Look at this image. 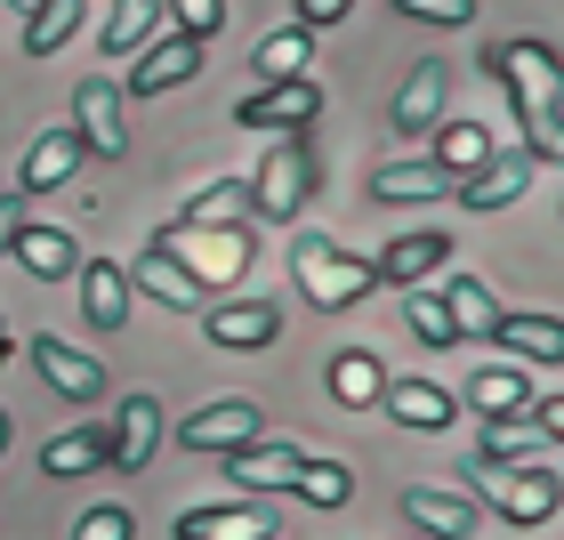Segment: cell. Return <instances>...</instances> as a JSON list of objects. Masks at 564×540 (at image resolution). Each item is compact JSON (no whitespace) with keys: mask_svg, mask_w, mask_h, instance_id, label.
<instances>
[{"mask_svg":"<svg viewBox=\"0 0 564 540\" xmlns=\"http://www.w3.org/2000/svg\"><path fill=\"white\" fill-rule=\"evenodd\" d=\"M9 9H24V17H33V9H41V0H9Z\"/></svg>","mask_w":564,"mask_h":540,"instance_id":"bcb514c9","label":"cell"},{"mask_svg":"<svg viewBox=\"0 0 564 540\" xmlns=\"http://www.w3.org/2000/svg\"><path fill=\"white\" fill-rule=\"evenodd\" d=\"M556 153H564V130H556Z\"/></svg>","mask_w":564,"mask_h":540,"instance_id":"7dc6e473","label":"cell"},{"mask_svg":"<svg viewBox=\"0 0 564 540\" xmlns=\"http://www.w3.org/2000/svg\"><path fill=\"white\" fill-rule=\"evenodd\" d=\"M444 194H452V177L435 162H379L371 170V202H395V210L403 202H444Z\"/></svg>","mask_w":564,"mask_h":540,"instance_id":"83f0119b","label":"cell"},{"mask_svg":"<svg viewBox=\"0 0 564 540\" xmlns=\"http://www.w3.org/2000/svg\"><path fill=\"white\" fill-rule=\"evenodd\" d=\"M388 420L395 428H412V435H444L452 420H459V396L452 388H435V379H388Z\"/></svg>","mask_w":564,"mask_h":540,"instance_id":"4fadbf2b","label":"cell"},{"mask_svg":"<svg viewBox=\"0 0 564 540\" xmlns=\"http://www.w3.org/2000/svg\"><path fill=\"white\" fill-rule=\"evenodd\" d=\"M524 186H532V162H524V153H492V162H484V170H468L452 194L468 202L476 218H492V210H508V202H517Z\"/></svg>","mask_w":564,"mask_h":540,"instance_id":"e0dca14e","label":"cell"},{"mask_svg":"<svg viewBox=\"0 0 564 540\" xmlns=\"http://www.w3.org/2000/svg\"><path fill=\"white\" fill-rule=\"evenodd\" d=\"M73 540H138V517L121 500H106V508H89V517L73 525Z\"/></svg>","mask_w":564,"mask_h":540,"instance_id":"f35d334b","label":"cell"},{"mask_svg":"<svg viewBox=\"0 0 564 540\" xmlns=\"http://www.w3.org/2000/svg\"><path fill=\"white\" fill-rule=\"evenodd\" d=\"M153 33H162V0H113L106 24H97V48L106 57H138Z\"/></svg>","mask_w":564,"mask_h":540,"instance_id":"4316f807","label":"cell"},{"mask_svg":"<svg viewBox=\"0 0 564 540\" xmlns=\"http://www.w3.org/2000/svg\"><path fill=\"white\" fill-rule=\"evenodd\" d=\"M202 331H210V347L250 355V347L282 339V306L274 299H210V306H202Z\"/></svg>","mask_w":564,"mask_h":540,"instance_id":"9c48e42d","label":"cell"},{"mask_svg":"<svg viewBox=\"0 0 564 540\" xmlns=\"http://www.w3.org/2000/svg\"><path fill=\"white\" fill-rule=\"evenodd\" d=\"M444 259H452V235H444V226H412V235H395V242L371 259V291H420Z\"/></svg>","mask_w":564,"mask_h":540,"instance_id":"ba28073f","label":"cell"},{"mask_svg":"<svg viewBox=\"0 0 564 540\" xmlns=\"http://www.w3.org/2000/svg\"><path fill=\"white\" fill-rule=\"evenodd\" d=\"M177 218H186V226H235V218H250V186H242V177H210Z\"/></svg>","mask_w":564,"mask_h":540,"instance_id":"e575fe53","label":"cell"},{"mask_svg":"<svg viewBox=\"0 0 564 540\" xmlns=\"http://www.w3.org/2000/svg\"><path fill=\"white\" fill-rule=\"evenodd\" d=\"M379 396H388L379 347H339V355H330V403H339V411H371Z\"/></svg>","mask_w":564,"mask_h":540,"instance_id":"7402d4cb","label":"cell"},{"mask_svg":"<svg viewBox=\"0 0 564 540\" xmlns=\"http://www.w3.org/2000/svg\"><path fill=\"white\" fill-rule=\"evenodd\" d=\"M444 97H452V73L444 65H412V82H403V97H395V130L403 138H435L444 130Z\"/></svg>","mask_w":564,"mask_h":540,"instance_id":"ac0fdd59","label":"cell"},{"mask_svg":"<svg viewBox=\"0 0 564 540\" xmlns=\"http://www.w3.org/2000/svg\"><path fill=\"white\" fill-rule=\"evenodd\" d=\"M106 428H113V468L121 476H138L145 460L162 452V403H153V396H121V411Z\"/></svg>","mask_w":564,"mask_h":540,"instance_id":"2e32d148","label":"cell"},{"mask_svg":"<svg viewBox=\"0 0 564 540\" xmlns=\"http://www.w3.org/2000/svg\"><path fill=\"white\" fill-rule=\"evenodd\" d=\"M306 194H315V153H306V138H274V153L250 170V218L291 226L306 210Z\"/></svg>","mask_w":564,"mask_h":540,"instance_id":"277c9868","label":"cell"},{"mask_svg":"<svg viewBox=\"0 0 564 540\" xmlns=\"http://www.w3.org/2000/svg\"><path fill=\"white\" fill-rule=\"evenodd\" d=\"M403 17H420V24H444V33H459V24H476V0H395Z\"/></svg>","mask_w":564,"mask_h":540,"instance_id":"ab89813d","label":"cell"},{"mask_svg":"<svg viewBox=\"0 0 564 540\" xmlns=\"http://www.w3.org/2000/svg\"><path fill=\"white\" fill-rule=\"evenodd\" d=\"M259 435H267V411L259 403H202L194 411V420H177V452H242V444H259Z\"/></svg>","mask_w":564,"mask_h":540,"instance_id":"52a82bcc","label":"cell"},{"mask_svg":"<svg viewBox=\"0 0 564 540\" xmlns=\"http://www.w3.org/2000/svg\"><path fill=\"white\" fill-rule=\"evenodd\" d=\"M347 9H355V0H299V17H291V24H306V33H330V24H339Z\"/></svg>","mask_w":564,"mask_h":540,"instance_id":"60d3db41","label":"cell"},{"mask_svg":"<svg viewBox=\"0 0 564 540\" xmlns=\"http://www.w3.org/2000/svg\"><path fill=\"white\" fill-rule=\"evenodd\" d=\"M162 17H177V33H186V41H210L226 24V0H162Z\"/></svg>","mask_w":564,"mask_h":540,"instance_id":"74e56055","label":"cell"},{"mask_svg":"<svg viewBox=\"0 0 564 540\" xmlns=\"http://www.w3.org/2000/svg\"><path fill=\"white\" fill-rule=\"evenodd\" d=\"M130 291H153V299L170 306V315H202V306H210V299H202L194 282H186V274H177V267L162 259V250H145V259H138V274H130Z\"/></svg>","mask_w":564,"mask_h":540,"instance_id":"d6a6232c","label":"cell"},{"mask_svg":"<svg viewBox=\"0 0 564 540\" xmlns=\"http://www.w3.org/2000/svg\"><path fill=\"white\" fill-rule=\"evenodd\" d=\"M291 493L306 508H347L355 500V476H347V460H299V484Z\"/></svg>","mask_w":564,"mask_h":540,"instance_id":"d590c367","label":"cell"},{"mask_svg":"<svg viewBox=\"0 0 564 540\" xmlns=\"http://www.w3.org/2000/svg\"><path fill=\"white\" fill-rule=\"evenodd\" d=\"M170 540H274V525L259 500H210V508H186Z\"/></svg>","mask_w":564,"mask_h":540,"instance_id":"5bb4252c","label":"cell"},{"mask_svg":"<svg viewBox=\"0 0 564 540\" xmlns=\"http://www.w3.org/2000/svg\"><path fill=\"white\" fill-rule=\"evenodd\" d=\"M9 259L24 274H41V282H65V274H82V242H73L65 226H17Z\"/></svg>","mask_w":564,"mask_h":540,"instance_id":"44dd1931","label":"cell"},{"mask_svg":"<svg viewBox=\"0 0 564 540\" xmlns=\"http://www.w3.org/2000/svg\"><path fill=\"white\" fill-rule=\"evenodd\" d=\"M492 347L508 355V364H564V323L556 315H500L492 323Z\"/></svg>","mask_w":564,"mask_h":540,"instance_id":"ffe728a7","label":"cell"},{"mask_svg":"<svg viewBox=\"0 0 564 540\" xmlns=\"http://www.w3.org/2000/svg\"><path fill=\"white\" fill-rule=\"evenodd\" d=\"M468 403L484 411V420H517V411L532 403L524 364H508V355H500V364H476V371H468Z\"/></svg>","mask_w":564,"mask_h":540,"instance_id":"cb8c5ba5","label":"cell"},{"mask_svg":"<svg viewBox=\"0 0 564 540\" xmlns=\"http://www.w3.org/2000/svg\"><path fill=\"white\" fill-rule=\"evenodd\" d=\"M113 460V428H65L41 444V476H89Z\"/></svg>","mask_w":564,"mask_h":540,"instance_id":"484cf974","label":"cell"},{"mask_svg":"<svg viewBox=\"0 0 564 540\" xmlns=\"http://www.w3.org/2000/svg\"><path fill=\"white\" fill-rule=\"evenodd\" d=\"M524 452H532V420L524 411L517 420H484V444H476L484 468H524Z\"/></svg>","mask_w":564,"mask_h":540,"instance_id":"8d00e7d4","label":"cell"},{"mask_svg":"<svg viewBox=\"0 0 564 540\" xmlns=\"http://www.w3.org/2000/svg\"><path fill=\"white\" fill-rule=\"evenodd\" d=\"M17 226H24V218H17V202H0V259H9V242H17Z\"/></svg>","mask_w":564,"mask_h":540,"instance_id":"7bdbcfd3","label":"cell"},{"mask_svg":"<svg viewBox=\"0 0 564 540\" xmlns=\"http://www.w3.org/2000/svg\"><path fill=\"white\" fill-rule=\"evenodd\" d=\"M299 460L291 444H274V435H259V444L226 452V476H235V493H282V484H299Z\"/></svg>","mask_w":564,"mask_h":540,"instance_id":"d6986e66","label":"cell"},{"mask_svg":"<svg viewBox=\"0 0 564 540\" xmlns=\"http://www.w3.org/2000/svg\"><path fill=\"white\" fill-rule=\"evenodd\" d=\"M73 170H82V138L73 130H41L33 153H24V170H17V194H48V186H65Z\"/></svg>","mask_w":564,"mask_h":540,"instance_id":"d4e9b609","label":"cell"},{"mask_svg":"<svg viewBox=\"0 0 564 540\" xmlns=\"http://www.w3.org/2000/svg\"><path fill=\"white\" fill-rule=\"evenodd\" d=\"M427 162H435V170H444L452 186H459L468 170H484V162H492V130H484V121H444V130H435V153H427Z\"/></svg>","mask_w":564,"mask_h":540,"instance_id":"f1b7e54d","label":"cell"},{"mask_svg":"<svg viewBox=\"0 0 564 540\" xmlns=\"http://www.w3.org/2000/svg\"><path fill=\"white\" fill-rule=\"evenodd\" d=\"M403 323H412V339H420V347H435V355H444V347H459V331H452V306L435 299V282L403 291Z\"/></svg>","mask_w":564,"mask_h":540,"instance_id":"836d02e7","label":"cell"},{"mask_svg":"<svg viewBox=\"0 0 564 540\" xmlns=\"http://www.w3.org/2000/svg\"><path fill=\"white\" fill-rule=\"evenodd\" d=\"M9 428H17V420H9V411H0V452H9Z\"/></svg>","mask_w":564,"mask_h":540,"instance_id":"ee69618b","label":"cell"},{"mask_svg":"<svg viewBox=\"0 0 564 540\" xmlns=\"http://www.w3.org/2000/svg\"><path fill=\"white\" fill-rule=\"evenodd\" d=\"M484 73L508 89L524 130V162H549L556 130H564V57L549 41H484Z\"/></svg>","mask_w":564,"mask_h":540,"instance_id":"6da1fadb","label":"cell"},{"mask_svg":"<svg viewBox=\"0 0 564 540\" xmlns=\"http://www.w3.org/2000/svg\"><path fill=\"white\" fill-rule=\"evenodd\" d=\"M476 484H492V508H500V525H549L556 517V508H564V476L556 468H541V460H524V468H484V460H476V468H468Z\"/></svg>","mask_w":564,"mask_h":540,"instance_id":"5b68a950","label":"cell"},{"mask_svg":"<svg viewBox=\"0 0 564 540\" xmlns=\"http://www.w3.org/2000/svg\"><path fill=\"white\" fill-rule=\"evenodd\" d=\"M82 315L89 331H121L130 323V274L113 259H82Z\"/></svg>","mask_w":564,"mask_h":540,"instance_id":"603a6c76","label":"cell"},{"mask_svg":"<svg viewBox=\"0 0 564 540\" xmlns=\"http://www.w3.org/2000/svg\"><path fill=\"white\" fill-rule=\"evenodd\" d=\"M259 82H306V65H315V33L306 24H282V33H267L259 41Z\"/></svg>","mask_w":564,"mask_h":540,"instance_id":"f546056e","label":"cell"},{"mask_svg":"<svg viewBox=\"0 0 564 540\" xmlns=\"http://www.w3.org/2000/svg\"><path fill=\"white\" fill-rule=\"evenodd\" d=\"M0 364H9V323H0Z\"/></svg>","mask_w":564,"mask_h":540,"instance_id":"f6af8a7d","label":"cell"},{"mask_svg":"<svg viewBox=\"0 0 564 540\" xmlns=\"http://www.w3.org/2000/svg\"><path fill=\"white\" fill-rule=\"evenodd\" d=\"M82 17H89V0H41V9L24 17V57H57V48L82 33Z\"/></svg>","mask_w":564,"mask_h":540,"instance_id":"4dcf8cb0","label":"cell"},{"mask_svg":"<svg viewBox=\"0 0 564 540\" xmlns=\"http://www.w3.org/2000/svg\"><path fill=\"white\" fill-rule=\"evenodd\" d=\"M153 250H162L202 299H226L250 274V259H259V235H250V218H235V226H186V218H170L162 235H153Z\"/></svg>","mask_w":564,"mask_h":540,"instance_id":"7a4b0ae2","label":"cell"},{"mask_svg":"<svg viewBox=\"0 0 564 540\" xmlns=\"http://www.w3.org/2000/svg\"><path fill=\"white\" fill-rule=\"evenodd\" d=\"M532 435H549V444H564V396L532 403Z\"/></svg>","mask_w":564,"mask_h":540,"instance_id":"b9f144b4","label":"cell"},{"mask_svg":"<svg viewBox=\"0 0 564 540\" xmlns=\"http://www.w3.org/2000/svg\"><path fill=\"white\" fill-rule=\"evenodd\" d=\"M315 114H323L315 73H306V82H259L250 97H235V121L242 130H267V138H299Z\"/></svg>","mask_w":564,"mask_h":540,"instance_id":"8992f818","label":"cell"},{"mask_svg":"<svg viewBox=\"0 0 564 540\" xmlns=\"http://www.w3.org/2000/svg\"><path fill=\"white\" fill-rule=\"evenodd\" d=\"M24 355H33V371H41L57 396H73V403H97V396H106V364H97V355L65 347V339H48V331H41V339L24 347Z\"/></svg>","mask_w":564,"mask_h":540,"instance_id":"7c38bea8","label":"cell"},{"mask_svg":"<svg viewBox=\"0 0 564 540\" xmlns=\"http://www.w3.org/2000/svg\"><path fill=\"white\" fill-rule=\"evenodd\" d=\"M73 138H82V153H121V89L106 82V73H89L82 89H73V121H65Z\"/></svg>","mask_w":564,"mask_h":540,"instance_id":"8fae6325","label":"cell"},{"mask_svg":"<svg viewBox=\"0 0 564 540\" xmlns=\"http://www.w3.org/2000/svg\"><path fill=\"white\" fill-rule=\"evenodd\" d=\"M435 299L452 306V331H459V339H492L500 306H492V291H484L476 274H452V282H444V291H435Z\"/></svg>","mask_w":564,"mask_h":540,"instance_id":"1f68e13d","label":"cell"},{"mask_svg":"<svg viewBox=\"0 0 564 540\" xmlns=\"http://www.w3.org/2000/svg\"><path fill=\"white\" fill-rule=\"evenodd\" d=\"M291 282L306 291V306L339 315V306L371 299V259H355V250H339L330 235H291Z\"/></svg>","mask_w":564,"mask_h":540,"instance_id":"3957f363","label":"cell"},{"mask_svg":"<svg viewBox=\"0 0 564 540\" xmlns=\"http://www.w3.org/2000/svg\"><path fill=\"white\" fill-rule=\"evenodd\" d=\"M403 517H412L420 540H468L476 532V500L444 493V484H412V493H403Z\"/></svg>","mask_w":564,"mask_h":540,"instance_id":"9a60e30c","label":"cell"},{"mask_svg":"<svg viewBox=\"0 0 564 540\" xmlns=\"http://www.w3.org/2000/svg\"><path fill=\"white\" fill-rule=\"evenodd\" d=\"M202 73V41L186 33H153L138 57H130V97H162V89H186Z\"/></svg>","mask_w":564,"mask_h":540,"instance_id":"30bf717a","label":"cell"}]
</instances>
